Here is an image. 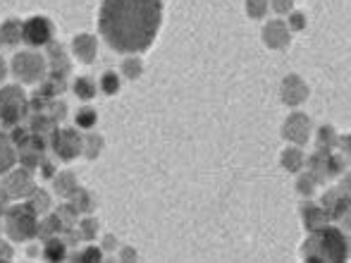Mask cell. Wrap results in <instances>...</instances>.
I'll return each instance as SVG.
<instances>
[{"mask_svg":"<svg viewBox=\"0 0 351 263\" xmlns=\"http://www.w3.org/2000/svg\"><path fill=\"white\" fill-rule=\"evenodd\" d=\"M53 36V27L46 17H32L22 24V38L32 46H43Z\"/></svg>","mask_w":351,"mask_h":263,"instance_id":"cell-3","label":"cell"},{"mask_svg":"<svg viewBox=\"0 0 351 263\" xmlns=\"http://www.w3.org/2000/svg\"><path fill=\"white\" fill-rule=\"evenodd\" d=\"M308 259L313 261H342L344 259V237L342 232L332 230H318L313 237L308 240Z\"/></svg>","mask_w":351,"mask_h":263,"instance_id":"cell-2","label":"cell"},{"mask_svg":"<svg viewBox=\"0 0 351 263\" xmlns=\"http://www.w3.org/2000/svg\"><path fill=\"white\" fill-rule=\"evenodd\" d=\"M14 161V153H12V146L8 144V139L0 134V172L8 170L10 165H12Z\"/></svg>","mask_w":351,"mask_h":263,"instance_id":"cell-4","label":"cell"},{"mask_svg":"<svg viewBox=\"0 0 351 263\" xmlns=\"http://www.w3.org/2000/svg\"><path fill=\"white\" fill-rule=\"evenodd\" d=\"M162 0H103L101 36L117 53H143L160 29Z\"/></svg>","mask_w":351,"mask_h":263,"instance_id":"cell-1","label":"cell"},{"mask_svg":"<svg viewBox=\"0 0 351 263\" xmlns=\"http://www.w3.org/2000/svg\"><path fill=\"white\" fill-rule=\"evenodd\" d=\"M48 259H62V256H65V247L60 244V242H51V244H48Z\"/></svg>","mask_w":351,"mask_h":263,"instance_id":"cell-5","label":"cell"},{"mask_svg":"<svg viewBox=\"0 0 351 263\" xmlns=\"http://www.w3.org/2000/svg\"><path fill=\"white\" fill-rule=\"evenodd\" d=\"M77 122L82 127H91L96 120H93V113L91 111H84V113H79V115H77Z\"/></svg>","mask_w":351,"mask_h":263,"instance_id":"cell-6","label":"cell"}]
</instances>
